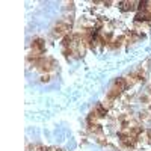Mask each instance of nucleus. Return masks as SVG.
<instances>
[{"instance_id":"nucleus-1","label":"nucleus","mask_w":151,"mask_h":151,"mask_svg":"<svg viewBox=\"0 0 151 151\" xmlns=\"http://www.w3.org/2000/svg\"><path fill=\"white\" fill-rule=\"evenodd\" d=\"M71 21L68 20H60L55 24V27H53V36L56 38H65L67 35H70L71 32Z\"/></svg>"},{"instance_id":"nucleus-2","label":"nucleus","mask_w":151,"mask_h":151,"mask_svg":"<svg viewBox=\"0 0 151 151\" xmlns=\"http://www.w3.org/2000/svg\"><path fill=\"white\" fill-rule=\"evenodd\" d=\"M137 141H139V137L119 132V144H121L124 148H134L136 144H137Z\"/></svg>"},{"instance_id":"nucleus-3","label":"nucleus","mask_w":151,"mask_h":151,"mask_svg":"<svg viewBox=\"0 0 151 151\" xmlns=\"http://www.w3.org/2000/svg\"><path fill=\"white\" fill-rule=\"evenodd\" d=\"M134 5H137V2H119L118 3V8L124 12L127 11H133L134 9Z\"/></svg>"},{"instance_id":"nucleus-4","label":"nucleus","mask_w":151,"mask_h":151,"mask_svg":"<svg viewBox=\"0 0 151 151\" xmlns=\"http://www.w3.org/2000/svg\"><path fill=\"white\" fill-rule=\"evenodd\" d=\"M137 8H139V11L151 15V2H137Z\"/></svg>"}]
</instances>
